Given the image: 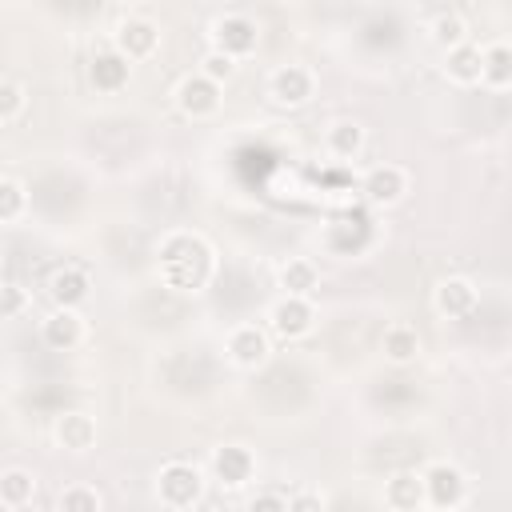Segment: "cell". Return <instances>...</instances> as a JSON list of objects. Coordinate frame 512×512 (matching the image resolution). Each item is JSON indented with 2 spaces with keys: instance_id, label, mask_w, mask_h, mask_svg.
Instances as JSON below:
<instances>
[{
  "instance_id": "13",
  "label": "cell",
  "mask_w": 512,
  "mask_h": 512,
  "mask_svg": "<svg viewBox=\"0 0 512 512\" xmlns=\"http://www.w3.org/2000/svg\"><path fill=\"white\" fill-rule=\"evenodd\" d=\"M52 440H56V448L80 456V452H88L96 444V420L88 412H80V408H68V412H60L52 420Z\"/></svg>"
},
{
  "instance_id": "14",
  "label": "cell",
  "mask_w": 512,
  "mask_h": 512,
  "mask_svg": "<svg viewBox=\"0 0 512 512\" xmlns=\"http://www.w3.org/2000/svg\"><path fill=\"white\" fill-rule=\"evenodd\" d=\"M88 292H92V276H88L80 264H60V268H52V276H48V296H52L56 308H80V304L88 300Z\"/></svg>"
},
{
  "instance_id": "27",
  "label": "cell",
  "mask_w": 512,
  "mask_h": 512,
  "mask_svg": "<svg viewBox=\"0 0 512 512\" xmlns=\"http://www.w3.org/2000/svg\"><path fill=\"white\" fill-rule=\"evenodd\" d=\"M24 108H28V92H24V84L12 80V76H0V124H12Z\"/></svg>"
},
{
  "instance_id": "26",
  "label": "cell",
  "mask_w": 512,
  "mask_h": 512,
  "mask_svg": "<svg viewBox=\"0 0 512 512\" xmlns=\"http://www.w3.org/2000/svg\"><path fill=\"white\" fill-rule=\"evenodd\" d=\"M28 212V192L20 180L0 176V224H16Z\"/></svg>"
},
{
  "instance_id": "32",
  "label": "cell",
  "mask_w": 512,
  "mask_h": 512,
  "mask_svg": "<svg viewBox=\"0 0 512 512\" xmlns=\"http://www.w3.org/2000/svg\"><path fill=\"white\" fill-rule=\"evenodd\" d=\"M0 272H4V248H0Z\"/></svg>"
},
{
  "instance_id": "18",
  "label": "cell",
  "mask_w": 512,
  "mask_h": 512,
  "mask_svg": "<svg viewBox=\"0 0 512 512\" xmlns=\"http://www.w3.org/2000/svg\"><path fill=\"white\" fill-rule=\"evenodd\" d=\"M384 504H388V512H420V508H424L420 472H412V468L392 472V476L384 480Z\"/></svg>"
},
{
  "instance_id": "20",
  "label": "cell",
  "mask_w": 512,
  "mask_h": 512,
  "mask_svg": "<svg viewBox=\"0 0 512 512\" xmlns=\"http://www.w3.org/2000/svg\"><path fill=\"white\" fill-rule=\"evenodd\" d=\"M276 280H280L284 296H312L316 284H320V272H316V264H312L308 256H288V260L280 264Z\"/></svg>"
},
{
  "instance_id": "12",
  "label": "cell",
  "mask_w": 512,
  "mask_h": 512,
  "mask_svg": "<svg viewBox=\"0 0 512 512\" xmlns=\"http://www.w3.org/2000/svg\"><path fill=\"white\" fill-rule=\"evenodd\" d=\"M84 316L80 308H52L44 320H40V340L52 348V352H72L76 344H84Z\"/></svg>"
},
{
  "instance_id": "19",
  "label": "cell",
  "mask_w": 512,
  "mask_h": 512,
  "mask_svg": "<svg viewBox=\"0 0 512 512\" xmlns=\"http://www.w3.org/2000/svg\"><path fill=\"white\" fill-rule=\"evenodd\" d=\"M444 76H448L452 84H460V88L480 84V44L464 40V44L448 48V52H444Z\"/></svg>"
},
{
  "instance_id": "24",
  "label": "cell",
  "mask_w": 512,
  "mask_h": 512,
  "mask_svg": "<svg viewBox=\"0 0 512 512\" xmlns=\"http://www.w3.org/2000/svg\"><path fill=\"white\" fill-rule=\"evenodd\" d=\"M36 496V476L28 468H4L0 472V504L4 508H24Z\"/></svg>"
},
{
  "instance_id": "22",
  "label": "cell",
  "mask_w": 512,
  "mask_h": 512,
  "mask_svg": "<svg viewBox=\"0 0 512 512\" xmlns=\"http://www.w3.org/2000/svg\"><path fill=\"white\" fill-rule=\"evenodd\" d=\"M380 352L392 364H412L420 356V332L412 324H388L380 336Z\"/></svg>"
},
{
  "instance_id": "15",
  "label": "cell",
  "mask_w": 512,
  "mask_h": 512,
  "mask_svg": "<svg viewBox=\"0 0 512 512\" xmlns=\"http://www.w3.org/2000/svg\"><path fill=\"white\" fill-rule=\"evenodd\" d=\"M432 308L448 320H460L476 308V284L468 276H444L436 288H432Z\"/></svg>"
},
{
  "instance_id": "6",
  "label": "cell",
  "mask_w": 512,
  "mask_h": 512,
  "mask_svg": "<svg viewBox=\"0 0 512 512\" xmlns=\"http://www.w3.org/2000/svg\"><path fill=\"white\" fill-rule=\"evenodd\" d=\"M224 88L220 84H212L208 76H200V72H188V76H180V84H176V108L188 116V120H208V116H216L220 112V96Z\"/></svg>"
},
{
  "instance_id": "1",
  "label": "cell",
  "mask_w": 512,
  "mask_h": 512,
  "mask_svg": "<svg viewBox=\"0 0 512 512\" xmlns=\"http://www.w3.org/2000/svg\"><path fill=\"white\" fill-rule=\"evenodd\" d=\"M156 272L176 292H204L216 272V252L200 232L172 228L156 244Z\"/></svg>"
},
{
  "instance_id": "28",
  "label": "cell",
  "mask_w": 512,
  "mask_h": 512,
  "mask_svg": "<svg viewBox=\"0 0 512 512\" xmlns=\"http://www.w3.org/2000/svg\"><path fill=\"white\" fill-rule=\"evenodd\" d=\"M196 72L224 88V84L236 76V60H232V56H224V52H216V48H208V52L200 56V68H196Z\"/></svg>"
},
{
  "instance_id": "23",
  "label": "cell",
  "mask_w": 512,
  "mask_h": 512,
  "mask_svg": "<svg viewBox=\"0 0 512 512\" xmlns=\"http://www.w3.org/2000/svg\"><path fill=\"white\" fill-rule=\"evenodd\" d=\"M428 40L436 44V48H456V44H464L468 40V24H464V16L460 12H452V8H440V12H432V20H428Z\"/></svg>"
},
{
  "instance_id": "4",
  "label": "cell",
  "mask_w": 512,
  "mask_h": 512,
  "mask_svg": "<svg viewBox=\"0 0 512 512\" xmlns=\"http://www.w3.org/2000/svg\"><path fill=\"white\" fill-rule=\"evenodd\" d=\"M420 484H424V504L436 512H452L468 500V476L448 460H432L420 472Z\"/></svg>"
},
{
  "instance_id": "21",
  "label": "cell",
  "mask_w": 512,
  "mask_h": 512,
  "mask_svg": "<svg viewBox=\"0 0 512 512\" xmlns=\"http://www.w3.org/2000/svg\"><path fill=\"white\" fill-rule=\"evenodd\" d=\"M324 148H328V156H336V160H356L360 148H364V124H360V120H336V124H328Z\"/></svg>"
},
{
  "instance_id": "17",
  "label": "cell",
  "mask_w": 512,
  "mask_h": 512,
  "mask_svg": "<svg viewBox=\"0 0 512 512\" xmlns=\"http://www.w3.org/2000/svg\"><path fill=\"white\" fill-rule=\"evenodd\" d=\"M480 84L492 88V92H504L512 84V48H508V40L480 44Z\"/></svg>"
},
{
  "instance_id": "30",
  "label": "cell",
  "mask_w": 512,
  "mask_h": 512,
  "mask_svg": "<svg viewBox=\"0 0 512 512\" xmlns=\"http://www.w3.org/2000/svg\"><path fill=\"white\" fill-rule=\"evenodd\" d=\"M288 512H324V496L316 488H296L288 496Z\"/></svg>"
},
{
  "instance_id": "10",
  "label": "cell",
  "mask_w": 512,
  "mask_h": 512,
  "mask_svg": "<svg viewBox=\"0 0 512 512\" xmlns=\"http://www.w3.org/2000/svg\"><path fill=\"white\" fill-rule=\"evenodd\" d=\"M312 92H316V76H312L308 64H280L268 76V96L280 108H300V104L312 100Z\"/></svg>"
},
{
  "instance_id": "29",
  "label": "cell",
  "mask_w": 512,
  "mask_h": 512,
  "mask_svg": "<svg viewBox=\"0 0 512 512\" xmlns=\"http://www.w3.org/2000/svg\"><path fill=\"white\" fill-rule=\"evenodd\" d=\"M24 308H28V292H24L20 284H4V288H0V316L12 320V316H20Z\"/></svg>"
},
{
  "instance_id": "7",
  "label": "cell",
  "mask_w": 512,
  "mask_h": 512,
  "mask_svg": "<svg viewBox=\"0 0 512 512\" xmlns=\"http://www.w3.org/2000/svg\"><path fill=\"white\" fill-rule=\"evenodd\" d=\"M312 324H316V308L308 296H280L268 308V328L280 340H304L312 332Z\"/></svg>"
},
{
  "instance_id": "31",
  "label": "cell",
  "mask_w": 512,
  "mask_h": 512,
  "mask_svg": "<svg viewBox=\"0 0 512 512\" xmlns=\"http://www.w3.org/2000/svg\"><path fill=\"white\" fill-rule=\"evenodd\" d=\"M244 512H288V496H280V492H256Z\"/></svg>"
},
{
  "instance_id": "11",
  "label": "cell",
  "mask_w": 512,
  "mask_h": 512,
  "mask_svg": "<svg viewBox=\"0 0 512 512\" xmlns=\"http://www.w3.org/2000/svg\"><path fill=\"white\" fill-rule=\"evenodd\" d=\"M360 192L372 208H392L404 200L408 192V172L400 164H372L364 176H360Z\"/></svg>"
},
{
  "instance_id": "25",
  "label": "cell",
  "mask_w": 512,
  "mask_h": 512,
  "mask_svg": "<svg viewBox=\"0 0 512 512\" xmlns=\"http://www.w3.org/2000/svg\"><path fill=\"white\" fill-rule=\"evenodd\" d=\"M56 512H104V500L92 484H64L56 496Z\"/></svg>"
},
{
  "instance_id": "5",
  "label": "cell",
  "mask_w": 512,
  "mask_h": 512,
  "mask_svg": "<svg viewBox=\"0 0 512 512\" xmlns=\"http://www.w3.org/2000/svg\"><path fill=\"white\" fill-rule=\"evenodd\" d=\"M112 48L128 60V64H140L148 60L156 48H160V28L148 20V16H124L112 32Z\"/></svg>"
},
{
  "instance_id": "9",
  "label": "cell",
  "mask_w": 512,
  "mask_h": 512,
  "mask_svg": "<svg viewBox=\"0 0 512 512\" xmlns=\"http://www.w3.org/2000/svg\"><path fill=\"white\" fill-rule=\"evenodd\" d=\"M208 468H212V480H216L220 488L236 492V488H244V484L256 476V456H252V448H244V444H220V448H212Z\"/></svg>"
},
{
  "instance_id": "8",
  "label": "cell",
  "mask_w": 512,
  "mask_h": 512,
  "mask_svg": "<svg viewBox=\"0 0 512 512\" xmlns=\"http://www.w3.org/2000/svg\"><path fill=\"white\" fill-rule=\"evenodd\" d=\"M224 352H228V360H232L236 368L256 372V368L268 364L272 340H268V332H264L260 324H236V328L228 332V340H224Z\"/></svg>"
},
{
  "instance_id": "3",
  "label": "cell",
  "mask_w": 512,
  "mask_h": 512,
  "mask_svg": "<svg viewBox=\"0 0 512 512\" xmlns=\"http://www.w3.org/2000/svg\"><path fill=\"white\" fill-rule=\"evenodd\" d=\"M208 36H212V48H216V52H224V56H232V60L240 64L244 56L256 52V44H260V24H256L248 12H220V16L212 20Z\"/></svg>"
},
{
  "instance_id": "16",
  "label": "cell",
  "mask_w": 512,
  "mask_h": 512,
  "mask_svg": "<svg viewBox=\"0 0 512 512\" xmlns=\"http://www.w3.org/2000/svg\"><path fill=\"white\" fill-rule=\"evenodd\" d=\"M88 80H92L96 92L112 96V92L128 88V80H132V64H128L116 48H104V52H96V56L88 60Z\"/></svg>"
},
{
  "instance_id": "2",
  "label": "cell",
  "mask_w": 512,
  "mask_h": 512,
  "mask_svg": "<svg viewBox=\"0 0 512 512\" xmlns=\"http://www.w3.org/2000/svg\"><path fill=\"white\" fill-rule=\"evenodd\" d=\"M200 496H204V472L196 464H188V460L160 464V472H156V500L164 508L184 512V508L200 504Z\"/></svg>"
}]
</instances>
